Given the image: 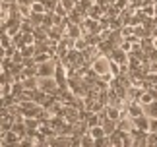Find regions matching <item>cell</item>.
<instances>
[{
  "mask_svg": "<svg viewBox=\"0 0 157 147\" xmlns=\"http://www.w3.org/2000/svg\"><path fill=\"white\" fill-rule=\"evenodd\" d=\"M91 70L97 74V76H105V74H109L111 72V58L105 56V54H99V56L91 62Z\"/></svg>",
  "mask_w": 157,
  "mask_h": 147,
  "instance_id": "6da1fadb",
  "label": "cell"
},
{
  "mask_svg": "<svg viewBox=\"0 0 157 147\" xmlns=\"http://www.w3.org/2000/svg\"><path fill=\"white\" fill-rule=\"evenodd\" d=\"M39 89L45 91V93H49V95H58L60 85L56 83L54 77H39Z\"/></svg>",
  "mask_w": 157,
  "mask_h": 147,
  "instance_id": "7a4b0ae2",
  "label": "cell"
},
{
  "mask_svg": "<svg viewBox=\"0 0 157 147\" xmlns=\"http://www.w3.org/2000/svg\"><path fill=\"white\" fill-rule=\"evenodd\" d=\"M54 70H56V58H51L39 64V77H54Z\"/></svg>",
  "mask_w": 157,
  "mask_h": 147,
  "instance_id": "3957f363",
  "label": "cell"
},
{
  "mask_svg": "<svg viewBox=\"0 0 157 147\" xmlns=\"http://www.w3.org/2000/svg\"><path fill=\"white\" fill-rule=\"evenodd\" d=\"M134 120V128H138V130H144V132H149V116L147 114H140L136 116Z\"/></svg>",
  "mask_w": 157,
  "mask_h": 147,
  "instance_id": "277c9868",
  "label": "cell"
},
{
  "mask_svg": "<svg viewBox=\"0 0 157 147\" xmlns=\"http://www.w3.org/2000/svg\"><path fill=\"white\" fill-rule=\"evenodd\" d=\"M144 112L147 116H155L157 118V101H151L149 105H144Z\"/></svg>",
  "mask_w": 157,
  "mask_h": 147,
  "instance_id": "5b68a950",
  "label": "cell"
},
{
  "mask_svg": "<svg viewBox=\"0 0 157 147\" xmlns=\"http://www.w3.org/2000/svg\"><path fill=\"white\" fill-rule=\"evenodd\" d=\"M149 132H157V118L149 116Z\"/></svg>",
  "mask_w": 157,
  "mask_h": 147,
  "instance_id": "8992f818",
  "label": "cell"
}]
</instances>
